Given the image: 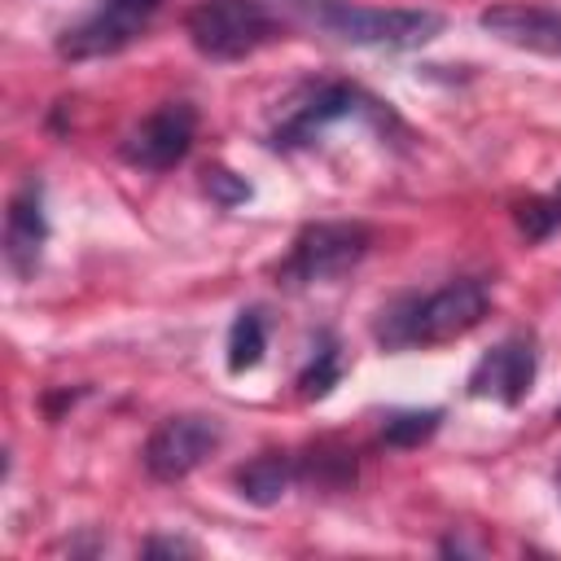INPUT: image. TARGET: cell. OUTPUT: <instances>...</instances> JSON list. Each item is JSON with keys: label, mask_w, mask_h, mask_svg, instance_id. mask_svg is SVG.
<instances>
[{"label": "cell", "mask_w": 561, "mask_h": 561, "mask_svg": "<svg viewBox=\"0 0 561 561\" xmlns=\"http://www.w3.org/2000/svg\"><path fill=\"white\" fill-rule=\"evenodd\" d=\"M486 307H491L486 285L473 280V276H460V280H447L434 294H403L390 307H381V316L373 324V337L386 351L438 346V342H451V337L469 333L473 324H482Z\"/></svg>", "instance_id": "obj_1"}, {"label": "cell", "mask_w": 561, "mask_h": 561, "mask_svg": "<svg viewBox=\"0 0 561 561\" xmlns=\"http://www.w3.org/2000/svg\"><path fill=\"white\" fill-rule=\"evenodd\" d=\"M193 48L210 61H237L280 35L276 13L263 0H197L184 13Z\"/></svg>", "instance_id": "obj_2"}, {"label": "cell", "mask_w": 561, "mask_h": 561, "mask_svg": "<svg viewBox=\"0 0 561 561\" xmlns=\"http://www.w3.org/2000/svg\"><path fill=\"white\" fill-rule=\"evenodd\" d=\"M373 245V228L359 224V219H320V224H307L285 263L276 267V276L289 285V289H302V285H324V280H337L346 276Z\"/></svg>", "instance_id": "obj_3"}, {"label": "cell", "mask_w": 561, "mask_h": 561, "mask_svg": "<svg viewBox=\"0 0 561 561\" xmlns=\"http://www.w3.org/2000/svg\"><path fill=\"white\" fill-rule=\"evenodd\" d=\"M316 18L346 44L390 48V53L421 48L443 31V13H434V9H368V4L324 0V4H316Z\"/></svg>", "instance_id": "obj_4"}, {"label": "cell", "mask_w": 561, "mask_h": 561, "mask_svg": "<svg viewBox=\"0 0 561 561\" xmlns=\"http://www.w3.org/2000/svg\"><path fill=\"white\" fill-rule=\"evenodd\" d=\"M224 443V425L215 416H202V412H180V416H167L149 443H145V469L158 478V482H180L188 478L215 447Z\"/></svg>", "instance_id": "obj_5"}, {"label": "cell", "mask_w": 561, "mask_h": 561, "mask_svg": "<svg viewBox=\"0 0 561 561\" xmlns=\"http://www.w3.org/2000/svg\"><path fill=\"white\" fill-rule=\"evenodd\" d=\"M351 114L390 118V114H381V105H377V101H368L355 83H337V79L316 83V88H311L302 101H294V105H289V114L276 123L272 145H276V149H302V145H311L329 123L351 118Z\"/></svg>", "instance_id": "obj_6"}, {"label": "cell", "mask_w": 561, "mask_h": 561, "mask_svg": "<svg viewBox=\"0 0 561 561\" xmlns=\"http://www.w3.org/2000/svg\"><path fill=\"white\" fill-rule=\"evenodd\" d=\"M193 136H197V110L188 101H167L127 131L123 158L140 171H171L193 149Z\"/></svg>", "instance_id": "obj_7"}, {"label": "cell", "mask_w": 561, "mask_h": 561, "mask_svg": "<svg viewBox=\"0 0 561 561\" xmlns=\"http://www.w3.org/2000/svg\"><path fill=\"white\" fill-rule=\"evenodd\" d=\"M535 368H539V355H535V337L530 333H513L504 342H495L469 373V394L473 399H495L504 408H517L530 386H535Z\"/></svg>", "instance_id": "obj_8"}, {"label": "cell", "mask_w": 561, "mask_h": 561, "mask_svg": "<svg viewBox=\"0 0 561 561\" xmlns=\"http://www.w3.org/2000/svg\"><path fill=\"white\" fill-rule=\"evenodd\" d=\"M145 13H136V9H123V4H105L101 0V9L96 13H88L83 22H75V26H66L61 31V39H57V53L61 57H70V61H88V57H110V53H118V48H127L140 31H145Z\"/></svg>", "instance_id": "obj_9"}, {"label": "cell", "mask_w": 561, "mask_h": 561, "mask_svg": "<svg viewBox=\"0 0 561 561\" xmlns=\"http://www.w3.org/2000/svg\"><path fill=\"white\" fill-rule=\"evenodd\" d=\"M44 241H48L44 188H39V180H26V184L9 197V215H4V259H9V267H13L22 280L35 276Z\"/></svg>", "instance_id": "obj_10"}, {"label": "cell", "mask_w": 561, "mask_h": 561, "mask_svg": "<svg viewBox=\"0 0 561 561\" xmlns=\"http://www.w3.org/2000/svg\"><path fill=\"white\" fill-rule=\"evenodd\" d=\"M482 31H491L495 39L513 44V48H530V53H548L561 57V9H535V4H495L482 18Z\"/></svg>", "instance_id": "obj_11"}, {"label": "cell", "mask_w": 561, "mask_h": 561, "mask_svg": "<svg viewBox=\"0 0 561 561\" xmlns=\"http://www.w3.org/2000/svg\"><path fill=\"white\" fill-rule=\"evenodd\" d=\"M294 478H298V469H294V460H289L285 451H263V456L245 460V465L232 473L237 495L250 500V504H259V508H272V504L289 491Z\"/></svg>", "instance_id": "obj_12"}, {"label": "cell", "mask_w": 561, "mask_h": 561, "mask_svg": "<svg viewBox=\"0 0 561 561\" xmlns=\"http://www.w3.org/2000/svg\"><path fill=\"white\" fill-rule=\"evenodd\" d=\"M263 351H267V320H263V311L259 307L237 311V320L228 329V368L245 373V368H254L263 359Z\"/></svg>", "instance_id": "obj_13"}, {"label": "cell", "mask_w": 561, "mask_h": 561, "mask_svg": "<svg viewBox=\"0 0 561 561\" xmlns=\"http://www.w3.org/2000/svg\"><path fill=\"white\" fill-rule=\"evenodd\" d=\"M337 377H342L337 346H333V337H320V346L311 351L307 368L298 373V394H302V399H324V394L337 386Z\"/></svg>", "instance_id": "obj_14"}, {"label": "cell", "mask_w": 561, "mask_h": 561, "mask_svg": "<svg viewBox=\"0 0 561 561\" xmlns=\"http://www.w3.org/2000/svg\"><path fill=\"white\" fill-rule=\"evenodd\" d=\"M443 421V408H408V412H390L381 425V438L390 447H416L425 443Z\"/></svg>", "instance_id": "obj_15"}, {"label": "cell", "mask_w": 561, "mask_h": 561, "mask_svg": "<svg viewBox=\"0 0 561 561\" xmlns=\"http://www.w3.org/2000/svg\"><path fill=\"white\" fill-rule=\"evenodd\" d=\"M298 478L316 482V486H346L355 478V460L351 451H329V447H316L311 460L298 469Z\"/></svg>", "instance_id": "obj_16"}, {"label": "cell", "mask_w": 561, "mask_h": 561, "mask_svg": "<svg viewBox=\"0 0 561 561\" xmlns=\"http://www.w3.org/2000/svg\"><path fill=\"white\" fill-rule=\"evenodd\" d=\"M517 224H522V232H526L530 241H539V237L557 232V228H561V184H557L548 197L522 202V206H517Z\"/></svg>", "instance_id": "obj_17"}, {"label": "cell", "mask_w": 561, "mask_h": 561, "mask_svg": "<svg viewBox=\"0 0 561 561\" xmlns=\"http://www.w3.org/2000/svg\"><path fill=\"white\" fill-rule=\"evenodd\" d=\"M202 175H206V180H202V184H206V193H210L219 206H237V202H245V197H250V184H245L241 175H232L228 167H206Z\"/></svg>", "instance_id": "obj_18"}, {"label": "cell", "mask_w": 561, "mask_h": 561, "mask_svg": "<svg viewBox=\"0 0 561 561\" xmlns=\"http://www.w3.org/2000/svg\"><path fill=\"white\" fill-rule=\"evenodd\" d=\"M140 552L145 557H197V543H188V539H149Z\"/></svg>", "instance_id": "obj_19"}, {"label": "cell", "mask_w": 561, "mask_h": 561, "mask_svg": "<svg viewBox=\"0 0 561 561\" xmlns=\"http://www.w3.org/2000/svg\"><path fill=\"white\" fill-rule=\"evenodd\" d=\"M105 4H123V9H136V13H145V18H153V9H158L162 0H105Z\"/></svg>", "instance_id": "obj_20"}, {"label": "cell", "mask_w": 561, "mask_h": 561, "mask_svg": "<svg viewBox=\"0 0 561 561\" xmlns=\"http://www.w3.org/2000/svg\"><path fill=\"white\" fill-rule=\"evenodd\" d=\"M557 421H561V408H557Z\"/></svg>", "instance_id": "obj_21"}]
</instances>
